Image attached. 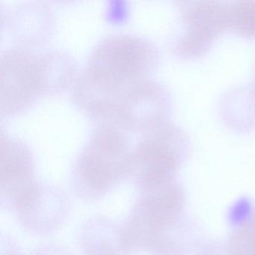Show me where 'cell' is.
I'll return each instance as SVG.
<instances>
[{
	"label": "cell",
	"instance_id": "1",
	"mask_svg": "<svg viewBox=\"0 0 255 255\" xmlns=\"http://www.w3.org/2000/svg\"><path fill=\"white\" fill-rule=\"evenodd\" d=\"M183 208V192L174 183L141 193L118 232L121 249L153 255H181Z\"/></svg>",
	"mask_w": 255,
	"mask_h": 255
},
{
	"label": "cell",
	"instance_id": "2",
	"mask_svg": "<svg viewBox=\"0 0 255 255\" xmlns=\"http://www.w3.org/2000/svg\"><path fill=\"white\" fill-rule=\"evenodd\" d=\"M182 8L186 33L178 49L185 57H198L207 53L214 40L229 29L228 2H185Z\"/></svg>",
	"mask_w": 255,
	"mask_h": 255
},
{
	"label": "cell",
	"instance_id": "3",
	"mask_svg": "<svg viewBox=\"0 0 255 255\" xmlns=\"http://www.w3.org/2000/svg\"><path fill=\"white\" fill-rule=\"evenodd\" d=\"M183 138V134L173 130L166 139L152 143L141 153L135 178L141 193L173 183L181 159Z\"/></svg>",
	"mask_w": 255,
	"mask_h": 255
},
{
	"label": "cell",
	"instance_id": "4",
	"mask_svg": "<svg viewBox=\"0 0 255 255\" xmlns=\"http://www.w3.org/2000/svg\"><path fill=\"white\" fill-rule=\"evenodd\" d=\"M228 26L237 35L255 38V1L228 2Z\"/></svg>",
	"mask_w": 255,
	"mask_h": 255
},
{
	"label": "cell",
	"instance_id": "5",
	"mask_svg": "<svg viewBox=\"0 0 255 255\" xmlns=\"http://www.w3.org/2000/svg\"><path fill=\"white\" fill-rule=\"evenodd\" d=\"M227 248L231 255H255V215L233 234Z\"/></svg>",
	"mask_w": 255,
	"mask_h": 255
},
{
	"label": "cell",
	"instance_id": "6",
	"mask_svg": "<svg viewBox=\"0 0 255 255\" xmlns=\"http://www.w3.org/2000/svg\"><path fill=\"white\" fill-rule=\"evenodd\" d=\"M87 255H117L116 250L110 244H98L96 246H89Z\"/></svg>",
	"mask_w": 255,
	"mask_h": 255
},
{
	"label": "cell",
	"instance_id": "7",
	"mask_svg": "<svg viewBox=\"0 0 255 255\" xmlns=\"http://www.w3.org/2000/svg\"><path fill=\"white\" fill-rule=\"evenodd\" d=\"M207 255H231L228 251V248L226 247L225 250H222V249H218L217 248H214L213 249H210V252L206 254Z\"/></svg>",
	"mask_w": 255,
	"mask_h": 255
},
{
	"label": "cell",
	"instance_id": "8",
	"mask_svg": "<svg viewBox=\"0 0 255 255\" xmlns=\"http://www.w3.org/2000/svg\"></svg>",
	"mask_w": 255,
	"mask_h": 255
}]
</instances>
